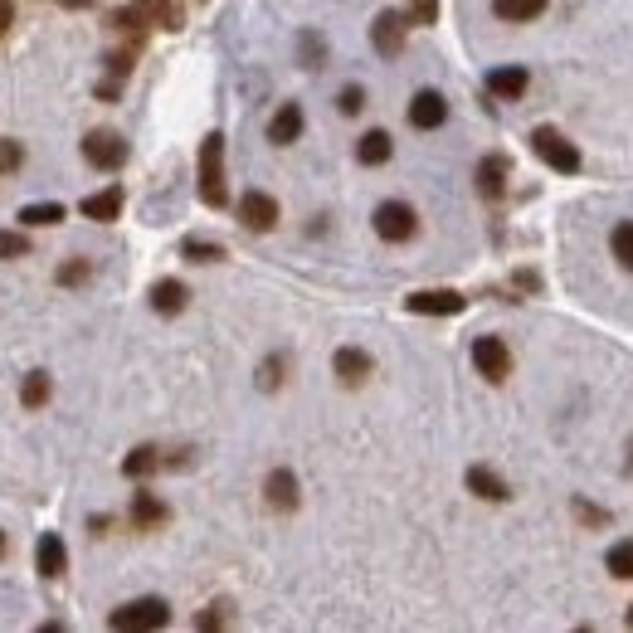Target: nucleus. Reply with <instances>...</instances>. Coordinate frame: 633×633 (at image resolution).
I'll use <instances>...</instances> for the list:
<instances>
[{
    "instance_id": "obj_23",
    "label": "nucleus",
    "mask_w": 633,
    "mask_h": 633,
    "mask_svg": "<svg viewBox=\"0 0 633 633\" xmlns=\"http://www.w3.org/2000/svg\"><path fill=\"white\" fill-rule=\"evenodd\" d=\"M390 137H385V132H366V137H361V142H356V161H361V166H380V161H390Z\"/></svg>"
},
{
    "instance_id": "obj_10",
    "label": "nucleus",
    "mask_w": 633,
    "mask_h": 633,
    "mask_svg": "<svg viewBox=\"0 0 633 633\" xmlns=\"http://www.w3.org/2000/svg\"><path fill=\"white\" fill-rule=\"evenodd\" d=\"M410 122L419 127V132H434V127H444V122H448V103H444V93H434V88L414 93V103H410Z\"/></svg>"
},
{
    "instance_id": "obj_5",
    "label": "nucleus",
    "mask_w": 633,
    "mask_h": 633,
    "mask_svg": "<svg viewBox=\"0 0 633 633\" xmlns=\"http://www.w3.org/2000/svg\"><path fill=\"white\" fill-rule=\"evenodd\" d=\"M473 366H478L483 380L497 385V380H507V371H512V351H507L497 336H478V341H473Z\"/></svg>"
},
{
    "instance_id": "obj_31",
    "label": "nucleus",
    "mask_w": 633,
    "mask_h": 633,
    "mask_svg": "<svg viewBox=\"0 0 633 633\" xmlns=\"http://www.w3.org/2000/svg\"><path fill=\"white\" fill-rule=\"evenodd\" d=\"M25 234H15V229H0V259H25Z\"/></svg>"
},
{
    "instance_id": "obj_37",
    "label": "nucleus",
    "mask_w": 633,
    "mask_h": 633,
    "mask_svg": "<svg viewBox=\"0 0 633 633\" xmlns=\"http://www.w3.org/2000/svg\"><path fill=\"white\" fill-rule=\"evenodd\" d=\"M10 20H15V5H10V0H0V35L10 30Z\"/></svg>"
},
{
    "instance_id": "obj_2",
    "label": "nucleus",
    "mask_w": 633,
    "mask_h": 633,
    "mask_svg": "<svg viewBox=\"0 0 633 633\" xmlns=\"http://www.w3.org/2000/svg\"><path fill=\"white\" fill-rule=\"evenodd\" d=\"M531 151H536L551 171H560V176H575V171H580V151H575V142H565L556 127H536V132H531Z\"/></svg>"
},
{
    "instance_id": "obj_24",
    "label": "nucleus",
    "mask_w": 633,
    "mask_h": 633,
    "mask_svg": "<svg viewBox=\"0 0 633 633\" xmlns=\"http://www.w3.org/2000/svg\"><path fill=\"white\" fill-rule=\"evenodd\" d=\"M156 468H161L156 448H132V453L122 458V473H127V478H147V473H156Z\"/></svg>"
},
{
    "instance_id": "obj_22",
    "label": "nucleus",
    "mask_w": 633,
    "mask_h": 633,
    "mask_svg": "<svg viewBox=\"0 0 633 633\" xmlns=\"http://www.w3.org/2000/svg\"><path fill=\"white\" fill-rule=\"evenodd\" d=\"M492 10H497V20L522 25V20H536V15L546 10V0H492Z\"/></svg>"
},
{
    "instance_id": "obj_25",
    "label": "nucleus",
    "mask_w": 633,
    "mask_h": 633,
    "mask_svg": "<svg viewBox=\"0 0 633 633\" xmlns=\"http://www.w3.org/2000/svg\"><path fill=\"white\" fill-rule=\"evenodd\" d=\"M20 220L25 224H59L64 220V205H59V200H39V205H25V210H20Z\"/></svg>"
},
{
    "instance_id": "obj_21",
    "label": "nucleus",
    "mask_w": 633,
    "mask_h": 633,
    "mask_svg": "<svg viewBox=\"0 0 633 633\" xmlns=\"http://www.w3.org/2000/svg\"><path fill=\"white\" fill-rule=\"evenodd\" d=\"M502 186H507V156H483V166H478V190L492 200V195H502Z\"/></svg>"
},
{
    "instance_id": "obj_16",
    "label": "nucleus",
    "mask_w": 633,
    "mask_h": 633,
    "mask_svg": "<svg viewBox=\"0 0 633 633\" xmlns=\"http://www.w3.org/2000/svg\"><path fill=\"white\" fill-rule=\"evenodd\" d=\"M468 492H473V497H483V502H507V497H512L507 483H502L492 468H468Z\"/></svg>"
},
{
    "instance_id": "obj_34",
    "label": "nucleus",
    "mask_w": 633,
    "mask_h": 633,
    "mask_svg": "<svg viewBox=\"0 0 633 633\" xmlns=\"http://www.w3.org/2000/svg\"><path fill=\"white\" fill-rule=\"evenodd\" d=\"M20 166H25V147L5 137V142H0V171H20Z\"/></svg>"
},
{
    "instance_id": "obj_8",
    "label": "nucleus",
    "mask_w": 633,
    "mask_h": 633,
    "mask_svg": "<svg viewBox=\"0 0 633 633\" xmlns=\"http://www.w3.org/2000/svg\"><path fill=\"white\" fill-rule=\"evenodd\" d=\"M239 220H244V229H254V234H268V229L278 224V200L263 195V190H249V195L239 200Z\"/></svg>"
},
{
    "instance_id": "obj_33",
    "label": "nucleus",
    "mask_w": 633,
    "mask_h": 633,
    "mask_svg": "<svg viewBox=\"0 0 633 633\" xmlns=\"http://www.w3.org/2000/svg\"><path fill=\"white\" fill-rule=\"evenodd\" d=\"M405 20H410V25H434V20H439V0H414Z\"/></svg>"
},
{
    "instance_id": "obj_29",
    "label": "nucleus",
    "mask_w": 633,
    "mask_h": 633,
    "mask_svg": "<svg viewBox=\"0 0 633 633\" xmlns=\"http://www.w3.org/2000/svg\"><path fill=\"white\" fill-rule=\"evenodd\" d=\"M88 273H93V263L88 259H69L64 268H59V283H64V288H78V283H88Z\"/></svg>"
},
{
    "instance_id": "obj_1",
    "label": "nucleus",
    "mask_w": 633,
    "mask_h": 633,
    "mask_svg": "<svg viewBox=\"0 0 633 633\" xmlns=\"http://www.w3.org/2000/svg\"><path fill=\"white\" fill-rule=\"evenodd\" d=\"M200 200H205L210 210H224V200H229V186H224V137L220 132H210V137L200 142Z\"/></svg>"
},
{
    "instance_id": "obj_17",
    "label": "nucleus",
    "mask_w": 633,
    "mask_h": 633,
    "mask_svg": "<svg viewBox=\"0 0 633 633\" xmlns=\"http://www.w3.org/2000/svg\"><path fill=\"white\" fill-rule=\"evenodd\" d=\"M83 215L98 220V224L117 220V215H122V190L108 186V190H98V195H88V200H83Z\"/></svg>"
},
{
    "instance_id": "obj_6",
    "label": "nucleus",
    "mask_w": 633,
    "mask_h": 633,
    "mask_svg": "<svg viewBox=\"0 0 633 633\" xmlns=\"http://www.w3.org/2000/svg\"><path fill=\"white\" fill-rule=\"evenodd\" d=\"M83 156H88V166H98V171H117V166L127 161V142H122L117 132H88V137H83Z\"/></svg>"
},
{
    "instance_id": "obj_3",
    "label": "nucleus",
    "mask_w": 633,
    "mask_h": 633,
    "mask_svg": "<svg viewBox=\"0 0 633 633\" xmlns=\"http://www.w3.org/2000/svg\"><path fill=\"white\" fill-rule=\"evenodd\" d=\"M108 624L112 629H166L171 624V609H166V599H132V604L112 609Z\"/></svg>"
},
{
    "instance_id": "obj_15",
    "label": "nucleus",
    "mask_w": 633,
    "mask_h": 633,
    "mask_svg": "<svg viewBox=\"0 0 633 633\" xmlns=\"http://www.w3.org/2000/svg\"><path fill=\"white\" fill-rule=\"evenodd\" d=\"M166 517H171L166 502H156L151 492H137V497H132V526H137V531H156Z\"/></svg>"
},
{
    "instance_id": "obj_7",
    "label": "nucleus",
    "mask_w": 633,
    "mask_h": 633,
    "mask_svg": "<svg viewBox=\"0 0 633 633\" xmlns=\"http://www.w3.org/2000/svg\"><path fill=\"white\" fill-rule=\"evenodd\" d=\"M405 307H410V312H419V317H458L468 302L458 298L453 288H429V293H410V298H405Z\"/></svg>"
},
{
    "instance_id": "obj_13",
    "label": "nucleus",
    "mask_w": 633,
    "mask_h": 633,
    "mask_svg": "<svg viewBox=\"0 0 633 633\" xmlns=\"http://www.w3.org/2000/svg\"><path fill=\"white\" fill-rule=\"evenodd\" d=\"M263 492H268V507H273V512H293V507H298V478H293L288 468L268 473Z\"/></svg>"
},
{
    "instance_id": "obj_20",
    "label": "nucleus",
    "mask_w": 633,
    "mask_h": 633,
    "mask_svg": "<svg viewBox=\"0 0 633 633\" xmlns=\"http://www.w3.org/2000/svg\"><path fill=\"white\" fill-rule=\"evenodd\" d=\"M147 20H156L161 30H181V0H132Z\"/></svg>"
},
{
    "instance_id": "obj_4",
    "label": "nucleus",
    "mask_w": 633,
    "mask_h": 633,
    "mask_svg": "<svg viewBox=\"0 0 633 633\" xmlns=\"http://www.w3.org/2000/svg\"><path fill=\"white\" fill-rule=\"evenodd\" d=\"M414 229H419V215H414L405 200H385V205L375 210V234H380L385 244H405V239H414Z\"/></svg>"
},
{
    "instance_id": "obj_9",
    "label": "nucleus",
    "mask_w": 633,
    "mask_h": 633,
    "mask_svg": "<svg viewBox=\"0 0 633 633\" xmlns=\"http://www.w3.org/2000/svg\"><path fill=\"white\" fill-rule=\"evenodd\" d=\"M371 44L385 54V59H395L400 49H405V15H395V10H380L371 25Z\"/></svg>"
},
{
    "instance_id": "obj_27",
    "label": "nucleus",
    "mask_w": 633,
    "mask_h": 633,
    "mask_svg": "<svg viewBox=\"0 0 633 633\" xmlns=\"http://www.w3.org/2000/svg\"><path fill=\"white\" fill-rule=\"evenodd\" d=\"M619 580H633V541H619L614 551H609V560H604Z\"/></svg>"
},
{
    "instance_id": "obj_18",
    "label": "nucleus",
    "mask_w": 633,
    "mask_h": 633,
    "mask_svg": "<svg viewBox=\"0 0 633 633\" xmlns=\"http://www.w3.org/2000/svg\"><path fill=\"white\" fill-rule=\"evenodd\" d=\"M151 307H156L161 317H176V312L186 307V283H176V278H161V283L151 288Z\"/></svg>"
},
{
    "instance_id": "obj_40",
    "label": "nucleus",
    "mask_w": 633,
    "mask_h": 633,
    "mask_svg": "<svg viewBox=\"0 0 633 633\" xmlns=\"http://www.w3.org/2000/svg\"><path fill=\"white\" fill-rule=\"evenodd\" d=\"M629 624H633V609H629Z\"/></svg>"
},
{
    "instance_id": "obj_28",
    "label": "nucleus",
    "mask_w": 633,
    "mask_h": 633,
    "mask_svg": "<svg viewBox=\"0 0 633 633\" xmlns=\"http://www.w3.org/2000/svg\"><path fill=\"white\" fill-rule=\"evenodd\" d=\"M181 249H186V259H195V263H215V259H224V249H220V244H210V239H186Z\"/></svg>"
},
{
    "instance_id": "obj_35",
    "label": "nucleus",
    "mask_w": 633,
    "mask_h": 633,
    "mask_svg": "<svg viewBox=\"0 0 633 633\" xmlns=\"http://www.w3.org/2000/svg\"><path fill=\"white\" fill-rule=\"evenodd\" d=\"M336 108L346 112V117H356V112L366 108V93H361V88L351 83V88H341V98H336Z\"/></svg>"
},
{
    "instance_id": "obj_39",
    "label": "nucleus",
    "mask_w": 633,
    "mask_h": 633,
    "mask_svg": "<svg viewBox=\"0 0 633 633\" xmlns=\"http://www.w3.org/2000/svg\"><path fill=\"white\" fill-rule=\"evenodd\" d=\"M5 546H10V541H5V531H0V556H5Z\"/></svg>"
},
{
    "instance_id": "obj_11",
    "label": "nucleus",
    "mask_w": 633,
    "mask_h": 633,
    "mask_svg": "<svg viewBox=\"0 0 633 633\" xmlns=\"http://www.w3.org/2000/svg\"><path fill=\"white\" fill-rule=\"evenodd\" d=\"M35 565H39V575H44V580H59V575L69 570V551H64V541H59L54 531H44V536H39Z\"/></svg>"
},
{
    "instance_id": "obj_26",
    "label": "nucleus",
    "mask_w": 633,
    "mask_h": 633,
    "mask_svg": "<svg viewBox=\"0 0 633 633\" xmlns=\"http://www.w3.org/2000/svg\"><path fill=\"white\" fill-rule=\"evenodd\" d=\"M20 400H25L30 410H39V405L49 400V375H44V371H30V375H25V390H20Z\"/></svg>"
},
{
    "instance_id": "obj_30",
    "label": "nucleus",
    "mask_w": 633,
    "mask_h": 633,
    "mask_svg": "<svg viewBox=\"0 0 633 633\" xmlns=\"http://www.w3.org/2000/svg\"><path fill=\"white\" fill-rule=\"evenodd\" d=\"M614 259L624 263V268H633V224H619L614 229Z\"/></svg>"
},
{
    "instance_id": "obj_19",
    "label": "nucleus",
    "mask_w": 633,
    "mask_h": 633,
    "mask_svg": "<svg viewBox=\"0 0 633 633\" xmlns=\"http://www.w3.org/2000/svg\"><path fill=\"white\" fill-rule=\"evenodd\" d=\"M336 375H341L346 385H361V380L371 375V356L356 351V346H341V351H336Z\"/></svg>"
},
{
    "instance_id": "obj_14",
    "label": "nucleus",
    "mask_w": 633,
    "mask_h": 633,
    "mask_svg": "<svg viewBox=\"0 0 633 633\" xmlns=\"http://www.w3.org/2000/svg\"><path fill=\"white\" fill-rule=\"evenodd\" d=\"M526 83H531V74L517 69V64H512V69H492V74H487V93H492V98H522Z\"/></svg>"
},
{
    "instance_id": "obj_12",
    "label": "nucleus",
    "mask_w": 633,
    "mask_h": 633,
    "mask_svg": "<svg viewBox=\"0 0 633 633\" xmlns=\"http://www.w3.org/2000/svg\"><path fill=\"white\" fill-rule=\"evenodd\" d=\"M298 137H302V108L298 103H283V108L273 112V122H268V142L273 147H288Z\"/></svg>"
},
{
    "instance_id": "obj_38",
    "label": "nucleus",
    "mask_w": 633,
    "mask_h": 633,
    "mask_svg": "<svg viewBox=\"0 0 633 633\" xmlns=\"http://www.w3.org/2000/svg\"><path fill=\"white\" fill-rule=\"evenodd\" d=\"M54 5H69V10H88L93 0H54Z\"/></svg>"
},
{
    "instance_id": "obj_32",
    "label": "nucleus",
    "mask_w": 633,
    "mask_h": 633,
    "mask_svg": "<svg viewBox=\"0 0 633 633\" xmlns=\"http://www.w3.org/2000/svg\"><path fill=\"white\" fill-rule=\"evenodd\" d=\"M259 385H263V390H278V385H283V356H268V361H263V366H259Z\"/></svg>"
},
{
    "instance_id": "obj_36",
    "label": "nucleus",
    "mask_w": 633,
    "mask_h": 633,
    "mask_svg": "<svg viewBox=\"0 0 633 633\" xmlns=\"http://www.w3.org/2000/svg\"><path fill=\"white\" fill-rule=\"evenodd\" d=\"M220 609H224V604H215L210 614H200V619H195V629H220V619H224Z\"/></svg>"
}]
</instances>
